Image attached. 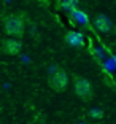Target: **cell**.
<instances>
[{
  "label": "cell",
  "instance_id": "obj_1",
  "mask_svg": "<svg viewBox=\"0 0 116 124\" xmlns=\"http://www.w3.org/2000/svg\"><path fill=\"white\" fill-rule=\"evenodd\" d=\"M3 29L10 37L21 38L24 35V21H22L21 16L7 15V16H3Z\"/></svg>",
  "mask_w": 116,
  "mask_h": 124
},
{
  "label": "cell",
  "instance_id": "obj_2",
  "mask_svg": "<svg viewBox=\"0 0 116 124\" xmlns=\"http://www.w3.org/2000/svg\"><path fill=\"white\" fill-rule=\"evenodd\" d=\"M73 89L75 94L81 99V100H91L94 95V89L92 84L87 78H83L80 75H73Z\"/></svg>",
  "mask_w": 116,
  "mask_h": 124
},
{
  "label": "cell",
  "instance_id": "obj_3",
  "mask_svg": "<svg viewBox=\"0 0 116 124\" xmlns=\"http://www.w3.org/2000/svg\"><path fill=\"white\" fill-rule=\"evenodd\" d=\"M49 88L56 92H64L69 86V73L64 69H56L48 78Z\"/></svg>",
  "mask_w": 116,
  "mask_h": 124
},
{
  "label": "cell",
  "instance_id": "obj_4",
  "mask_svg": "<svg viewBox=\"0 0 116 124\" xmlns=\"http://www.w3.org/2000/svg\"><path fill=\"white\" fill-rule=\"evenodd\" d=\"M22 49V43L19 38H7L2 41V51L8 56H18Z\"/></svg>",
  "mask_w": 116,
  "mask_h": 124
},
{
  "label": "cell",
  "instance_id": "obj_5",
  "mask_svg": "<svg viewBox=\"0 0 116 124\" xmlns=\"http://www.w3.org/2000/svg\"><path fill=\"white\" fill-rule=\"evenodd\" d=\"M94 26L97 30L107 33L111 30V21H110V18H107V15H97L94 18Z\"/></svg>",
  "mask_w": 116,
  "mask_h": 124
},
{
  "label": "cell",
  "instance_id": "obj_6",
  "mask_svg": "<svg viewBox=\"0 0 116 124\" xmlns=\"http://www.w3.org/2000/svg\"><path fill=\"white\" fill-rule=\"evenodd\" d=\"M67 37H70V38H67V40H69L70 43H81V37L78 35V33H75V32L69 33Z\"/></svg>",
  "mask_w": 116,
  "mask_h": 124
},
{
  "label": "cell",
  "instance_id": "obj_7",
  "mask_svg": "<svg viewBox=\"0 0 116 124\" xmlns=\"http://www.w3.org/2000/svg\"><path fill=\"white\" fill-rule=\"evenodd\" d=\"M91 116L92 118H102V111H100V110H91Z\"/></svg>",
  "mask_w": 116,
  "mask_h": 124
}]
</instances>
